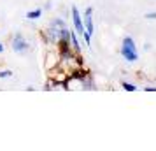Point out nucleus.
Segmentation results:
<instances>
[{"label":"nucleus","mask_w":156,"mask_h":151,"mask_svg":"<svg viewBox=\"0 0 156 151\" xmlns=\"http://www.w3.org/2000/svg\"><path fill=\"white\" fill-rule=\"evenodd\" d=\"M28 49H30L28 41H27L21 34H16L14 39H12V51H14V53H18V55H25Z\"/></svg>","instance_id":"nucleus-1"},{"label":"nucleus","mask_w":156,"mask_h":151,"mask_svg":"<svg viewBox=\"0 0 156 151\" xmlns=\"http://www.w3.org/2000/svg\"><path fill=\"white\" fill-rule=\"evenodd\" d=\"M60 63V53L58 51H48L46 53V69L48 70H55Z\"/></svg>","instance_id":"nucleus-2"},{"label":"nucleus","mask_w":156,"mask_h":151,"mask_svg":"<svg viewBox=\"0 0 156 151\" xmlns=\"http://www.w3.org/2000/svg\"><path fill=\"white\" fill-rule=\"evenodd\" d=\"M83 23H84V34L93 35V9L91 7H86Z\"/></svg>","instance_id":"nucleus-3"},{"label":"nucleus","mask_w":156,"mask_h":151,"mask_svg":"<svg viewBox=\"0 0 156 151\" xmlns=\"http://www.w3.org/2000/svg\"><path fill=\"white\" fill-rule=\"evenodd\" d=\"M72 21H74V30L83 35L84 34V23H83V18L79 14L77 7H72Z\"/></svg>","instance_id":"nucleus-4"},{"label":"nucleus","mask_w":156,"mask_h":151,"mask_svg":"<svg viewBox=\"0 0 156 151\" xmlns=\"http://www.w3.org/2000/svg\"><path fill=\"white\" fill-rule=\"evenodd\" d=\"M121 55H123V58H125V60H128V62H137V60H139L137 51L130 49V48H126V46H121Z\"/></svg>","instance_id":"nucleus-5"},{"label":"nucleus","mask_w":156,"mask_h":151,"mask_svg":"<svg viewBox=\"0 0 156 151\" xmlns=\"http://www.w3.org/2000/svg\"><path fill=\"white\" fill-rule=\"evenodd\" d=\"M69 42H70V48L74 53H79L81 51V46H79V41L77 37H76V30H72L70 32V37H69Z\"/></svg>","instance_id":"nucleus-6"},{"label":"nucleus","mask_w":156,"mask_h":151,"mask_svg":"<svg viewBox=\"0 0 156 151\" xmlns=\"http://www.w3.org/2000/svg\"><path fill=\"white\" fill-rule=\"evenodd\" d=\"M41 16H42V11H41V9H35V11L27 13V18H28V20H37V18H41Z\"/></svg>","instance_id":"nucleus-7"},{"label":"nucleus","mask_w":156,"mask_h":151,"mask_svg":"<svg viewBox=\"0 0 156 151\" xmlns=\"http://www.w3.org/2000/svg\"><path fill=\"white\" fill-rule=\"evenodd\" d=\"M123 88H125L126 92H137V86L132 84V83H123Z\"/></svg>","instance_id":"nucleus-8"},{"label":"nucleus","mask_w":156,"mask_h":151,"mask_svg":"<svg viewBox=\"0 0 156 151\" xmlns=\"http://www.w3.org/2000/svg\"><path fill=\"white\" fill-rule=\"evenodd\" d=\"M12 76V70H0V77H11Z\"/></svg>","instance_id":"nucleus-9"},{"label":"nucleus","mask_w":156,"mask_h":151,"mask_svg":"<svg viewBox=\"0 0 156 151\" xmlns=\"http://www.w3.org/2000/svg\"><path fill=\"white\" fill-rule=\"evenodd\" d=\"M144 18H146V20H156V13H147Z\"/></svg>","instance_id":"nucleus-10"},{"label":"nucleus","mask_w":156,"mask_h":151,"mask_svg":"<svg viewBox=\"0 0 156 151\" xmlns=\"http://www.w3.org/2000/svg\"><path fill=\"white\" fill-rule=\"evenodd\" d=\"M146 92H156V88H153V86H147V88H144Z\"/></svg>","instance_id":"nucleus-11"},{"label":"nucleus","mask_w":156,"mask_h":151,"mask_svg":"<svg viewBox=\"0 0 156 151\" xmlns=\"http://www.w3.org/2000/svg\"><path fill=\"white\" fill-rule=\"evenodd\" d=\"M2 51H4V44L0 42V53H2Z\"/></svg>","instance_id":"nucleus-12"}]
</instances>
